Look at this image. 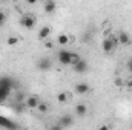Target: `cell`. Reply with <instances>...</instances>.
<instances>
[{
    "label": "cell",
    "mask_w": 132,
    "mask_h": 130,
    "mask_svg": "<svg viewBox=\"0 0 132 130\" xmlns=\"http://www.w3.org/2000/svg\"><path fill=\"white\" fill-rule=\"evenodd\" d=\"M117 44H120V43H118V35H111V37L104 38L103 43H101L103 52H104V54H111V52L117 48Z\"/></svg>",
    "instance_id": "6da1fadb"
},
{
    "label": "cell",
    "mask_w": 132,
    "mask_h": 130,
    "mask_svg": "<svg viewBox=\"0 0 132 130\" xmlns=\"http://www.w3.org/2000/svg\"><path fill=\"white\" fill-rule=\"evenodd\" d=\"M57 58H59L60 64L69 66L71 64V60H72V52H71V51H66V49H62V51H59Z\"/></svg>",
    "instance_id": "7a4b0ae2"
},
{
    "label": "cell",
    "mask_w": 132,
    "mask_h": 130,
    "mask_svg": "<svg viewBox=\"0 0 132 130\" xmlns=\"http://www.w3.org/2000/svg\"><path fill=\"white\" fill-rule=\"evenodd\" d=\"M20 25L23 28H26V29H32L34 26H35V18H34L32 15H23L20 18Z\"/></svg>",
    "instance_id": "3957f363"
},
{
    "label": "cell",
    "mask_w": 132,
    "mask_h": 130,
    "mask_svg": "<svg viewBox=\"0 0 132 130\" xmlns=\"http://www.w3.org/2000/svg\"><path fill=\"white\" fill-rule=\"evenodd\" d=\"M37 67H38L40 70H43V72L51 70V69H52V61H51L49 58H40L38 63H37Z\"/></svg>",
    "instance_id": "277c9868"
},
{
    "label": "cell",
    "mask_w": 132,
    "mask_h": 130,
    "mask_svg": "<svg viewBox=\"0 0 132 130\" xmlns=\"http://www.w3.org/2000/svg\"><path fill=\"white\" fill-rule=\"evenodd\" d=\"M118 43L123 44V46H131L132 44L131 35H129L128 32H125V31H121V32L118 34Z\"/></svg>",
    "instance_id": "5b68a950"
},
{
    "label": "cell",
    "mask_w": 132,
    "mask_h": 130,
    "mask_svg": "<svg viewBox=\"0 0 132 130\" xmlns=\"http://www.w3.org/2000/svg\"><path fill=\"white\" fill-rule=\"evenodd\" d=\"M86 70H88V61H85L83 58H81L78 63L74 64V72H75V73H85Z\"/></svg>",
    "instance_id": "8992f818"
},
{
    "label": "cell",
    "mask_w": 132,
    "mask_h": 130,
    "mask_svg": "<svg viewBox=\"0 0 132 130\" xmlns=\"http://www.w3.org/2000/svg\"><path fill=\"white\" fill-rule=\"evenodd\" d=\"M89 90H91V87H89V84H86V83H78V84H75V94H78V95H86Z\"/></svg>",
    "instance_id": "52a82bcc"
},
{
    "label": "cell",
    "mask_w": 132,
    "mask_h": 130,
    "mask_svg": "<svg viewBox=\"0 0 132 130\" xmlns=\"http://www.w3.org/2000/svg\"><path fill=\"white\" fill-rule=\"evenodd\" d=\"M0 127H5V129H17V123H12L11 119L5 118V116H0Z\"/></svg>",
    "instance_id": "ba28073f"
},
{
    "label": "cell",
    "mask_w": 132,
    "mask_h": 130,
    "mask_svg": "<svg viewBox=\"0 0 132 130\" xmlns=\"http://www.w3.org/2000/svg\"><path fill=\"white\" fill-rule=\"evenodd\" d=\"M74 124V118L71 116V115H63L62 118H60V127L63 129V127H71Z\"/></svg>",
    "instance_id": "9c48e42d"
},
{
    "label": "cell",
    "mask_w": 132,
    "mask_h": 130,
    "mask_svg": "<svg viewBox=\"0 0 132 130\" xmlns=\"http://www.w3.org/2000/svg\"><path fill=\"white\" fill-rule=\"evenodd\" d=\"M55 9H57L55 0H46V3H45V12L46 14H54Z\"/></svg>",
    "instance_id": "30bf717a"
},
{
    "label": "cell",
    "mask_w": 132,
    "mask_h": 130,
    "mask_svg": "<svg viewBox=\"0 0 132 130\" xmlns=\"http://www.w3.org/2000/svg\"><path fill=\"white\" fill-rule=\"evenodd\" d=\"M49 35H51V28H49V26H43V28L38 31V34H37L38 40H45V38H48Z\"/></svg>",
    "instance_id": "8fae6325"
},
{
    "label": "cell",
    "mask_w": 132,
    "mask_h": 130,
    "mask_svg": "<svg viewBox=\"0 0 132 130\" xmlns=\"http://www.w3.org/2000/svg\"><path fill=\"white\" fill-rule=\"evenodd\" d=\"M38 98L35 97H29L26 99V107H29V109H37V106H38Z\"/></svg>",
    "instance_id": "7c38bea8"
},
{
    "label": "cell",
    "mask_w": 132,
    "mask_h": 130,
    "mask_svg": "<svg viewBox=\"0 0 132 130\" xmlns=\"http://www.w3.org/2000/svg\"><path fill=\"white\" fill-rule=\"evenodd\" d=\"M86 112H88V107H86L85 104H77V106H75V113H77L78 116H85Z\"/></svg>",
    "instance_id": "4fadbf2b"
},
{
    "label": "cell",
    "mask_w": 132,
    "mask_h": 130,
    "mask_svg": "<svg viewBox=\"0 0 132 130\" xmlns=\"http://www.w3.org/2000/svg\"><path fill=\"white\" fill-rule=\"evenodd\" d=\"M0 86L5 87V89H9V90H11V87H12V81H11V78H8V77L0 78Z\"/></svg>",
    "instance_id": "5bb4252c"
},
{
    "label": "cell",
    "mask_w": 132,
    "mask_h": 130,
    "mask_svg": "<svg viewBox=\"0 0 132 130\" xmlns=\"http://www.w3.org/2000/svg\"><path fill=\"white\" fill-rule=\"evenodd\" d=\"M57 41H59V44H62V46H65L69 43V37L66 35V34H60L59 37H57Z\"/></svg>",
    "instance_id": "9a60e30c"
},
{
    "label": "cell",
    "mask_w": 132,
    "mask_h": 130,
    "mask_svg": "<svg viewBox=\"0 0 132 130\" xmlns=\"http://www.w3.org/2000/svg\"><path fill=\"white\" fill-rule=\"evenodd\" d=\"M9 89H5V87H2L0 86V101H3L5 98H8V95H9Z\"/></svg>",
    "instance_id": "2e32d148"
},
{
    "label": "cell",
    "mask_w": 132,
    "mask_h": 130,
    "mask_svg": "<svg viewBox=\"0 0 132 130\" xmlns=\"http://www.w3.org/2000/svg\"><path fill=\"white\" fill-rule=\"evenodd\" d=\"M57 101L62 103V104L66 103V101H68V95H66V92H59V94H57Z\"/></svg>",
    "instance_id": "e0dca14e"
},
{
    "label": "cell",
    "mask_w": 132,
    "mask_h": 130,
    "mask_svg": "<svg viewBox=\"0 0 132 130\" xmlns=\"http://www.w3.org/2000/svg\"><path fill=\"white\" fill-rule=\"evenodd\" d=\"M37 109H38V112H40V113H46V112H48V104L42 101V103H38Z\"/></svg>",
    "instance_id": "ac0fdd59"
},
{
    "label": "cell",
    "mask_w": 132,
    "mask_h": 130,
    "mask_svg": "<svg viewBox=\"0 0 132 130\" xmlns=\"http://www.w3.org/2000/svg\"><path fill=\"white\" fill-rule=\"evenodd\" d=\"M17 43H19V38H17V37H9V38L6 40V44H8V46H15Z\"/></svg>",
    "instance_id": "d6986e66"
},
{
    "label": "cell",
    "mask_w": 132,
    "mask_h": 130,
    "mask_svg": "<svg viewBox=\"0 0 132 130\" xmlns=\"http://www.w3.org/2000/svg\"><path fill=\"white\" fill-rule=\"evenodd\" d=\"M81 60V57L78 55V54H75V52H72V60H71V66H74L75 63H78Z\"/></svg>",
    "instance_id": "ffe728a7"
},
{
    "label": "cell",
    "mask_w": 132,
    "mask_h": 130,
    "mask_svg": "<svg viewBox=\"0 0 132 130\" xmlns=\"http://www.w3.org/2000/svg\"><path fill=\"white\" fill-rule=\"evenodd\" d=\"M91 38H92L91 32H85V35H83V41H85V43H88V41H89Z\"/></svg>",
    "instance_id": "44dd1931"
},
{
    "label": "cell",
    "mask_w": 132,
    "mask_h": 130,
    "mask_svg": "<svg viewBox=\"0 0 132 130\" xmlns=\"http://www.w3.org/2000/svg\"><path fill=\"white\" fill-rule=\"evenodd\" d=\"M5 20H6V15H5V12H2V11H0V25H3V23H5Z\"/></svg>",
    "instance_id": "7402d4cb"
},
{
    "label": "cell",
    "mask_w": 132,
    "mask_h": 130,
    "mask_svg": "<svg viewBox=\"0 0 132 130\" xmlns=\"http://www.w3.org/2000/svg\"><path fill=\"white\" fill-rule=\"evenodd\" d=\"M115 84H117V86H121V84H123V81H121L120 78H117V80H115Z\"/></svg>",
    "instance_id": "603a6c76"
},
{
    "label": "cell",
    "mask_w": 132,
    "mask_h": 130,
    "mask_svg": "<svg viewBox=\"0 0 132 130\" xmlns=\"http://www.w3.org/2000/svg\"><path fill=\"white\" fill-rule=\"evenodd\" d=\"M35 2H37V0H26V3H29V5H34Z\"/></svg>",
    "instance_id": "cb8c5ba5"
},
{
    "label": "cell",
    "mask_w": 132,
    "mask_h": 130,
    "mask_svg": "<svg viewBox=\"0 0 132 130\" xmlns=\"http://www.w3.org/2000/svg\"><path fill=\"white\" fill-rule=\"evenodd\" d=\"M128 69L131 70V73H132V61H129V64H128Z\"/></svg>",
    "instance_id": "d4e9b609"
},
{
    "label": "cell",
    "mask_w": 132,
    "mask_h": 130,
    "mask_svg": "<svg viewBox=\"0 0 132 130\" xmlns=\"http://www.w3.org/2000/svg\"><path fill=\"white\" fill-rule=\"evenodd\" d=\"M128 84H129V86H131V87H132V78H131V80H129V81H128Z\"/></svg>",
    "instance_id": "484cf974"
}]
</instances>
